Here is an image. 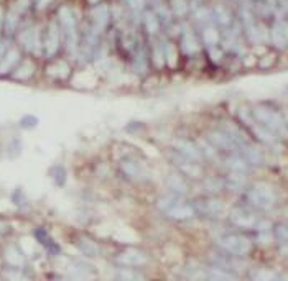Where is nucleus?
I'll return each mask as SVG.
<instances>
[{"mask_svg": "<svg viewBox=\"0 0 288 281\" xmlns=\"http://www.w3.org/2000/svg\"><path fill=\"white\" fill-rule=\"evenodd\" d=\"M252 117L257 124L263 125L267 130H270L274 135L286 138L288 136V124L286 120L282 117V113H278L274 109L263 107V105H257L252 110Z\"/></svg>", "mask_w": 288, "mask_h": 281, "instance_id": "f257e3e1", "label": "nucleus"}, {"mask_svg": "<svg viewBox=\"0 0 288 281\" xmlns=\"http://www.w3.org/2000/svg\"><path fill=\"white\" fill-rule=\"evenodd\" d=\"M247 201L251 206H254L257 209L269 210L275 206L277 196H275V191L269 184L257 183L252 188L247 189Z\"/></svg>", "mask_w": 288, "mask_h": 281, "instance_id": "f03ea898", "label": "nucleus"}, {"mask_svg": "<svg viewBox=\"0 0 288 281\" xmlns=\"http://www.w3.org/2000/svg\"><path fill=\"white\" fill-rule=\"evenodd\" d=\"M216 244L223 252L229 253L231 256H246L252 250V242L247 237H244V235H237V233L223 235V237H219L216 240Z\"/></svg>", "mask_w": 288, "mask_h": 281, "instance_id": "7ed1b4c3", "label": "nucleus"}, {"mask_svg": "<svg viewBox=\"0 0 288 281\" xmlns=\"http://www.w3.org/2000/svg\"><path fill=\"white\" fill-rule=\"evenodd\" d=\"M170 159L173 161V165L176 166L178 171L181 174H185V176H189V178H201L203 176V171H201V166L200 163L193 161V159H189L186 156H183L178 151L173 150L170 153Z\"/></svg>", "mask_w": 288, "mask_h": 281, "instance_id": "20e7f679", "label": "nucleus"}, {"mask_svg": "<svg viewBox=\"0 0 288 281\" xmlns=\"http://www.w3.org/2000/svg\"><path fill=\"white\" fill-rule=\"evenodd\" d=\"M117 263L122 265V267H128V268H139V267H145L148 263V255L145 252L137 248H127L124 252H120L117 255Z\"/></svg>", "mask_w": 288, "mask_h": 281, "instance_id": "39448f33", "label": "nucleus"}, {"mask_svg": "<svg viewBox=\"0 0 288 281\" xmlns=\"http://www.w3.org/2000/svg\"><path fill=\"white\" fill-rule=\"evenodd\" d=\"M171 147L175 151H178V153H181L189 159H193V161H196V163H201L204 159L200 145H196V143L189 142L186 138H175L171 142Z\"/></svg>", "mask_w": 288, "mask_h": 281, "instance_id": "423d86ee", "label": "nucleus"}, {"mask_svg": "<svg viewBox=\"0 0 288 281\" xmlns=\"http://www.w3.org/2000/svg\"><path fill=\"white\" fill-rule=\"evenodd\" d=\"M194 210L204 217H219L226 212L224 202L217 199H200L193 204Z\"/></svg>", "mask_w": 288, "mask_h": 281, "instance_id": "0eeeda50", "label": "nucleus"}, {"mask_svg": "<svg viewBox=\"0 0 288 281\" xmlns=\"http://www.w3.org/2000/svg\"><path fill=\"white\" fill-rule=\"evenodd\" d=\"M165 214L173 220H188L196 216V210L191 204H185L180 199V196L171 202V206L165 210Z\"/></svg>", "mask_w": 288, "mask_h": 281, "instance_id": "6e6552de", "label": "nucleus"}, {"mask_svg": "<svg viewBox=\"0 0 288 281\" xmlns=\"http://www.w3.org/2000/svg\"><path fill=\"white\" fill-rule=\"evenodd\" d=\"M229 217H231V222L236 227H239V229H255L257 222H259L252 212L244 209V207L232 209Z\"/></svg>", "mask_w": 288, "mask_h": 281, "instance_id": "1a4fd4ad", "label": "nucleus"}, {"mask_svg": "<svg viewBox=\"0 0 288 281\" xmlns=\"http://www.w3.org/2000/svg\"><path fill=\"white\" fill-rule=\"evenodd\" d=\"M208 142L214 148L221 150V151H236V150H239L236 143H234V140L224 130H213V132H209L208 133Z\"/></svg>", "mask_w": 288, "mask_h": 281, "instance_id": "9d476101", "label": "nucleus"}, {"mask_svg": "<svg viewBox=\"0 0 288 281\" xmlns=\"http://www.w3.org/2000/svg\"><path fill=\"white\" fill-rule=\"evenodd\" d=\"M120 171H122L127 178H130L132 181H143L147 178V173L143 170V166L134 158H124L120 161Z\"/></svg>", "mask_w": 288, "mask_h": 281, "instance_id": "9b49d317", "label": "nucleus"}, {"mask_svg": "<svg viewBox=\"0 0 288 281\" xmlns=\"http://www.w3.org/2000/svg\"><path fill=\"white\" fill-rule=\"evenodd\" d=\"M240 150V153H242V158L246 159L247 165H252V166H262L263 165V155H262V151L251 145L249 142H246L244 145H240L239 147Z\"/></svg>", "mask_w": 288, "mask_h": 281, "instance_id": "f8f14e48", "label": "nucleus"}, {"mask_svg": "<svg viewBox=\"0 0 288 281\" xmlns=\"http://www.w3.org/2000/svg\"><path fill=\"white\" fill-rule=\"evenodd\" d=\"M165 183H166V188H168L173 194H178V196L186 194L189 189L186 181L183 179V174H178V173H170L168 176H166Z\"/></svg>", "mask_w": 288, "mask_h": 281, "instance_id": "ddd939ff", "label": "nucleus"}, {"mask_svg": "<svg viewBox=\"0 0 288 281\" xmlns=\"http://www.w3.org/2000/svg\"><path fill=\"white\" fill-rule=\"evenodd\" d=\"M272 40L277 44L278 48H285L288 44V25L285 21H278L274 27V32H272Z\"/></svg>", "mask_w": 288, "mask_h": 281, "instance_id": "4468645a", "label": "nucleus"}, {"mask_svg": "<svg viewBox=\"0 0 288 281\" xmlns=\"http://www.w3.org/2000/svg\"><path fill=\"white\" fill-rule=\"evenodd\" d=\"M58 43H59L58 30H56V27H50L48 33H47V38H45V41H43L45 55H47L48 58L55 55L56 50H58Z\"/></svg>", "mask_w": 288, "mask_h": 281, "instance_id": "2eb2a0df", "label": "nucleus"}, {"mask_svg": "<svg viewBox=\"0 0 288 281\" xmlns=\"http://www.w3.org/2000/svg\"><path fill=\"white\" fill-rule=\"evenodd\" d=\"M78 248H79V252L86 256H97L101 252L99 245H97L94 240H91L87 237H81L78 240Z\"/></svg>", "mask_w": 288, "mask_h": 281, "instance_id": "dca6fc26", "label": "nucleus"}, {"mask_svg": "<svg viewBox=\"0 0 288 281\" xmlns=\"http://www.w3.org/2000/svg\"><path fill=\"white\" fill-rule=\"evenodd\" d=\"M224 186L231 191H242L246 188V176L244 173H231L224 179Z\"/></svg>", "mask_w": 288, "mask_h": 281, "instance_id": "f3484780", "label": "nucleus"}, {"mask_svg": "<svg viewBox=\"0 0 288 281\" xmlns=\"http://www.w3.org/2000/svg\"><path fill=\"white\" fill-rule=\"evenodd\" d=\"M224 166L229 168L232 173H246L247 171V161L242 156H237L236 153L224 159Z\"/></svg>", "mask_w": 288, "mask_h": 281, "instance_id": "a211bd4d", "label": "nucleus"}, {"mask_svg": "<svg viewBox=\"0 0 288 281\" xmlns=\"http://www.w3.org/2000/svg\"><path fill=\"white\" fill-rule=\"evenodd\" d=\"M18 61V51L17 50H10L7 55L0 58V74H5L9 71H13L15 63Z\"/></svg>", "mask_w": 288, "mask_h": 281, "instance_id": "6ab92c4d", "label": "nucleus"}, {"mask_svg": "<svg viewBox=\"0 0 288 281\" xmlns=\"http://www.w3.org/2000/svg\"><path fill=\"white\" fill-rule=\"evenodd\" d=\"M181 48H183V53L185 55H194V53L200 51V44H198V40L194 38L193 33L186 32L185 36H183V41H181Z\"/></svg>", "mask_w": 288, "mask_h": 281, "instance_id": "aec40b11", "label": "nucleus"}, {"mask_svg": "<svg viewBox=\"0 0 288 281\" xmlns=\"http://www.w3.org/2000/svg\"><path fill=\"white\" fill-rule=\"evenodd\" d=\"M36 239L40 240V244H41L45 248H48L50 252H55V253L59 252V248L56 247L55 242L51 240V237H50L48 232L45 230V229H38V230H36Z\"/></svg>", "mask_w": 288, "mask_h": 281, "instance_id": "412c9836", "label": "nucleus"}, {"mask_svg": "<svg viewBox=\"0 0 288 281\" xmlns=\"http://www.w3.org/2000/svg\"><path fill=\"white\" fill-rule=\"evenodd\" d=\"M93 18H94V24L97 27H104L107 24V18H109L107 9H105V7H96L93 10Z\"/></svg>", "mask_w": 288, "mask_h": 281, "instance_id": "4be33fe9", "label": "nucleus"}, {"mask_svg": "<svg viewBox=\"0 0 288 281\" xmlns=\"http://www.w3.org/2000/svg\"><path fill=\"white\" fill-rule=\"evenodd\" d=\"M163 55H165V61L170 67H175L176 66V50L173 46L171 43H165L163 46Z\"/></svg>", "mask_w": 288, "mask_h": 281, "instance_id": "5701e85b", "label": "nucleus"}, {"mask_svg": "<svg viewBox=\"0 0 288 281\" xmlns=\"http://www.w3.org/2000/svg\"><path fill=\"white\" fill-rule=\"evenodd\" d=\"M143 24H145V28L148 33H157L158 32V18L155 17L153 13H147L145 17H143Z\"/></svg>", "mask_w": 288, "mask_h": 281, "instance_id": "b1692460", "label": "nucleus"}, {"mask_svg": "<svg viewBox=\"0 0 288 281\" xmlns=\"http://www.w3.org/2000/svg\"><path fill=\"white\" fill-rule=\"evenodd\" d=\"M51 174H53V179H55V183L58 186H63L66 183V170L63 166H55V168L51 170Z\"/></svg>", "mask_w": 288, "mask_h": 281, "instance_id": "393cba45", "label": "nucleus"}, {"mask_svg": "<svg viewBox=\"0 0 288 281\" xmlns=\"http://www.w3.org/2000/svg\"><path fill=\"white\" fill-rule=\"evenodd\" d=\"M223 188H224V181L221 179H206V183H204V189L208 193H217Z\"/></svg>", "mask_w": 288, "mask_h": 281, "instance_id": "a878e982", "label": "nucleus"}, {"mask_svg": "<svg viewBox=\"0 0 288 281\" xmlns=\"http://www.w3.org/2000/svg\"><path fill=\"white\" fill-rule=\"evenodd\" d=\"M170 4H171V10L176 15H183L188 9L186 0H170Z\"/></svg>", "mask_w": 288, "mask_h": 281, "instance_id": "bb28decb", "label": "nucleus"}, {"mask_svg": "<svg viewBox=\"0 0 288 281\" xmlns=\"http://www.w3.org/2000/svg\"><path fill=\"white\" fill-rule=\"evenodd\" d=\"M204 40H206V43L209 44V46H214V44L217 43V40H219L217 32L214 28H208L206 32H204Z\"/></svg>", "mask_w": 288, "mask_h": 281, "instance_id": "cd10ccee", "label": "nucleus"}, {"mask_svg": "<svg viewBox=\"0 0 288 281\" xmlns=\"http://www.w3.org/2000/svg\"><path fill=\"white\" fill-rule=\"evenodd\" d=\"M132 268H124L122 271L117 273V278H127V279H134V278H142V275H139V273L135 271H130Z\"/></svg>", "mask_w": 288, "mask_h": 281, "instance_id": "c85d7f7f", "label": "nucleus"}, {"mask_svg": "<svg viewBox=\"0 0 288 281\" xmlns=\"http://www.w3.org/2000/svg\"><path fill=\"white\" fill-rule=\"evenodd\" d=\"M36 124H38V120H36V117H33V115H27V117L21 119V127H24V128H32V127H35Z\"/></svg>", "mask_w": 288, "mask_h": 281, "instance_id": "c756f323", "label": "nucleus"}, {"mask_svg": "<svg viewBox=\"0 0 288 281\" xmlns=\"http://www.w3.org/2000/svg\"><path fill=\"white\" fill-rule=\"evenodd\" d=\"M216 13H217L219 21H221V24H229V13H227L226 10H223L221 7H217V9H216Z\"/></svg>", "mask_w": 288, "mask_h": 281, "instance_id": "7c9ffc66", "label": "nucleus"}, {"mask_svg": "<svg viewBox=\"0 0 288 281\" xmlns=\"http://www.w3.org/2000/svg\"><path fill=\"white\" fill-rule=\"evenodd\" d=\"M128 4H130V7H134L135 10H139L143 5V0H128Z\"/></svg>", "mask_w": 288, "mask_h": 281, "instance_id": "2f4dec72", "label": "nucleus"}]
</instances>
